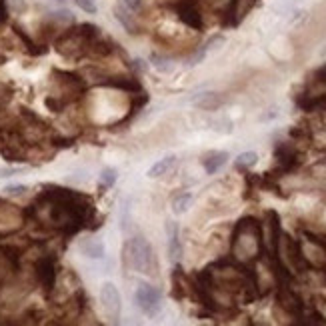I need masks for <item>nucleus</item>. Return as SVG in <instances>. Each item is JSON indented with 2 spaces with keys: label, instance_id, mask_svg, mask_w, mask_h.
Segmentation results:
<instances>
[{
  "label": "nucleus",
  "instance_id": "1",
  "mask_svg": "<svg viewBox=\"0 0 326 326\" xmlns=\"http://www.w3.org/2000/svg\"><path fill=\"white\" fill-rule=\"evenodd\" d=\"M122 260L126 264V268L136 270L142 274H152L156 270V258L150 248V244L144 238H130L124 244L122 250Z\"/></svg>",
  "mask_w": 326,
  "mask_h": 326
},
{
  "label": "nucleus",
  "instance_id": "2",
  "mask_svg": "<svg viewBox=\"0 0 326 326\" xmlns=\"http://www.w3.org/2000/svg\"><path fill=\"white\" fill-rule=\"evenodd\" d=\"M134 300H136L140 310H142L144 314H148V316L158 314V310H160V306H162L160 290L154 288V286L148 284V282H140L136 292H134Z\"/></svg>",
  "mask_w": 326,
  "mask_h": 326
},
{
  "label": "nucleus",
  "instance_id": "3",
  "mask_svg": "<svg viewBox=\"0 0 326 326\" xmlns=\"http://www.w3.org/2000/svg\"><path fill=\"white\" fill-rule=\"evenodd\" d=\"M100 302L104 306L106 314L110 318H118L120 310H122V302H120V294H118L117 286L112 282H104L100 288Z\"/></svg>",
  "mask_w": 326,
  "mask_h": 326
},
{
  "label": "nucleus",
  "instance_id": "4",
  "mask_svg": "<svg viewBox=\"0 0 326 326\" xmlns=\"http://www.w3.org/2000/svg\"><path fill=\"white\" fill-rule=\"evenodd\" d=\"M80 250H82L84 257L92 258V260L104 258V244L98 238H84L80 242Z\"/></svg>",
  "mask_w": 326,
  "mask_h": 326
},
{
  "label": "nucleus",
  "instance_id": "5",
  "mask_svg": "<svg viewBox=\"0 0 326 326\" xmlns=\"http://www.w3.org/2000/svg\"><path fill=\"white\" fill-rule=\"evenodd\" d=\"M174 164H176V156H174V154L164 156V158H160L158 162H154L150 168H148V176H150V178H158V176L166 174Z\"/></svg>",
  "mask_w": 326,
  "mask_h": 326
},
{
  "label": "nucleus",
  "instance_id": "6",
  "mask_svg": "<svg viewBox=\"0 0 326 326\" xmlns=\"http://www.w3.org/2000/svg\"><path fill=\"white\" fill-rule=\"evenodd\" d=\"M226 160H228V152H212L202 160V164H204V170L208 174H214L218 168H222L226 164Z\"/></svg>",
  "mask_w": 326,
  "mask_h": 326
},
{
  "label": "nucleus",
  "instance_id": "7",
  "mask_svg": "<svg viewBox=\"0 0 326 326\" xmlns=\"http://www.w3.org/2000/svg\"><path fill=\"white\" fill-rule=\"evenodd\" d=\"M38 278H40V282H42L46 288H50V286L54 284V266H52L50 260L38 262Z\"/></svg>",
  "mask_w": 326,
  "mask_h": 326
},
{
  "label": "nucleus",
  "instance_id": "8",
  "mask_svg": "<svg viewBox=\"0 0 326 326\" xmlns=\"http://www.w3.org/2000/svg\"><path fill=\"white\" fill-rule=\"evenodd\" d=\"M190 204H192V194L190 192H182V194H178L172 200V212L174 214H184Z\"/></svg>",
  "mask_w": 326,
  "mask_h": 326
},
{
  "label": "nucleus",
  "instance_id": "9",
  "mask_svg": "<svg viewBox=\"0 0 326 326\" xmlns=\"http://www.w3.org/2000/svg\"><path fill=\"white\" fill-rule=\"evenodd\" d=\"M166 230H168V252L172 258H176L178 257V234H176L178 228H176L174 222H168Z\"/></svg>",
  "mask_w": 326,
  "mask_h": 326
},
{
  "label": "nucleus",
  "instance_id": "10",
  "mask_svg": "<svg viewBox=\"0 0 326 326\" xmlns=\"http://www.w3.org/2000/svg\"><path fill=\"white\" fill-rule=\"evenodd\" d=\"M118 174L114 168H106V170H102V174H100V184L106 188H110L114 182H117Z\"/></svg>",
  "mask_w": 326,
  "mask_h": 326
},
{
  "label": "nucleus",
  "instance_id": "11",
  "mask_svg": "<svg viewBox=\"0 0 326 326\" xmlns=\"http://www.w3.org/2000/svg\"><path fill=\"white\" fill-rule=\"evenodd\" d=\"M257 162H258V154H257V152H242V154L236 158V164H238V166H246V168L254 166Z\"/></svg>",
  "mask_w": 326,
  "mask_h": 326
},
{
  "label": "nucleus",
  "instance_id": "12",
  "mask_svg": "<svg viewBox=\"0 0 326 326\" xmlns=\"http://www.w3.org/2000/svg\"><path fill=\"white\" fill-rule=\"evenodd\" d=\"M198 104H200V106H204V108H214V106H218V104H220V98H218V94L206 92V94H202V98L198 100Z\"/></svg>",
  "mask_w": 326,
  "mask_h": 326
},
{
  "label": "nucleus",
  "instance_id": "13",
  "mask_svg": "<svg viewBox=\"0 0 326 326\" xmlns=\"http://www.w3.org/2000/svg\"><path fill=\"white\" fill-rule=\"evenodd\" d=\"M82 10H86V12H90V14H94L96 12V4H94L92 0H74Z\"/></svg>",
  "mask_w": 326,
  "mask_h": 326
},
{
  "label": "nucleus",
  "instance_id": "14",
  "mask_svg": "<svg viewBox=\"0 0 326 326\" xmlns=\"http://www.w3.org/2000/svg\"><path fill=\"white\" fill-rule=\"evenodd\" d=\"M4 192L10 194V196H18V194H24V192H26V187H22V184H12V187L4 188Z\"/></svg>",
  "mask_w": 326,
  "mask_h": 326
},
{
  "label": "nucleus",
  "instance_id": "15",
  "mask_svg": "<svg viewBox=\"0 0 326 326\" xmlns=\"http://www.w3.org/2000/svg\"><path fill=\"white\" fill-rule=\"evenodd\" d=\"M22 172V168H0V178H8V176H14Z\"/></svg>",
  "mask_w": 326,
  "mask_h": 326
},
{
  "label": "nucleus",
  "instance_id": "16",
  "mask_svg": "<svg viewBox=\"0 0 326 326\" xmlns=\"http://www.w3.org/2000/svg\"><path fill=\"white\" fill-rule=\"evenodd\" d=\"M322 54H326V46H324V50H322Z\"/></svg>",
  "mask_w": 326,
  "mask_h": 326
}]
</instances>
